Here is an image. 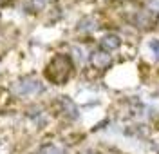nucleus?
Instances as JSON below:
<instances>
[{
	"label": "nucleus",
	"instance_id": "nucleus-1",
	"mask_svg": "<svg viewBox=\"0 0 159 154\" xmlns=\"http://www.w3.org/2000/svg\"><path fill=\"white\" fill-rule=\"evenodd\" d=\"M72 72V62L67 54H56L47 65V78L54 83H65Z\"/></svg>",
	"mask_w": 159,
	"mask_h": 154
},
{
	"label": "nucleus",
	"instance_id": "nucleus-9",
	"mask_svg": "<svg viewBox=\"0 0 159 154\" xmlns=\"http://www.w3.org/2000/svg\"><path fill=\"white\" fill-rule=\"evenodd\" d=\"M47 2H51V0H34V7H43Z\"/></svg>",
	"mask_w": 159,
	"mask_h": 154
},
{
	"label": "nucleus",
	"instance_id": "nucleus-8",
	"mask_svg": "<svg viewBox=\"0 0 159 154\" xmlns=\"http://www.w3.org/2000/svg\"><path fill=\"white\" fill-rule=\"evenodd\" d=\"M147 7L150 9V13H159V0H148Z\"/></svg>",
	"mask_w": 159,
	"mask_h": 154
},
{
	"label": "nucleus",
	"instance_id": "nucleus-5",
	"mask_svg": "<svg viewBox=\"0 0 159 154\" xmlns=\"http://www.w3.org/2000/svg\"><path fill=\"white\" fill-rule=\"evenodd\" d=\"M61 107H63L65 114L70 116L72 120H76V118H78V109H76V105L70 102L69 98H61Z\"/></svg>",
	"mask_w": 159,
	"mask_h": 154
},
{
	"label": "nucleus",
	"instance_id": "nucleus-7",
	"mask_svg": "<svg viewBox=\"0 0 159 154\" xmlns=\"http://www.w3.org/2000/svg\"><path fill=\"white\" fill-rule=\"evenodd\" d=\"M150 49H152V53H154V58L159 60V40H152L150 42Z\"/></svg>",
	"mask_w": 159,
	"mask_h": 154
},
{
	"label": "nucleus",
	"instance_id": "nucleus-4",
	"mask_svg": "<svg viewBox=\"0 0 159 154\" xmlns=\"http://www.w3.org/2000/svg\"><path fill=\"white\" fill-rule=\"evenodd\" d=\"M119 44H121V38H119L118 35H105V36L101 38V47L107 49V51H114V49H118Z\"/></svg>",
	"mask_w": 159,
	"mask_h": 154
},
{
	"label": "nucleus",
	"instance_id": "nucleus-10",
	"mask_svg": "<svg viewBox=\"0 0 159 154\" xmlns=\"http://www.w3.org/2000/svg\"><path fill=\"white\" fill-rule=\"evenodd\" d=\"M83 154H96V152H94V151H85Z\"/></svg>",
	"mask_w": 159,
	"mask_h": 154
},
{
	"label": "nucleus",
	"instance_id": "nucleus-3",
	"mask_svg": "<svg viewBox=\"0 0 159 154\" xmlns=\"http://www.w3.org/2000/svg\"><path fill=\"white\" fill-rule=\"evenodd\" d=\"M90 62H92L94 67L105 69V67H109L110 63H112V58H110V54L107 51H94L92 56H90Z\"/></svg>",
	"mask_w": 159,
	"mask_h": 154
},
{
	"label": "nucleus",
	"instance_id": "nucleus-6",
	"mask_svg": "<svg viewBox=\"0 0 159 154\" xmlns=\"http://www.w3.org/2000/svg\"><path fill=\"white\" fill-rule=\"evenodd\" d=\"M40 154H63V151L54 147V145H45V147L40 149Z\"/></svg>",
	"mask_w": 159,
	"mask_h": 154
},
{
	"label": "nucleus",
	"instance_id": "nucleus-2",
	"mask_svg": "<svg viewBox=\"0 0 159 154\" xmlns=\"http://www.w3.org/2000/svg\"><path fill=\"white\" fill-rule=\"evenodd\" d=\"M43 89L42 83L34 78H24L13 85V92H16L18 96H31V94H36Z\"/></svg>",
	"mask_w": 159,
	"mask_h": 154
}]
</instances>
